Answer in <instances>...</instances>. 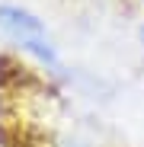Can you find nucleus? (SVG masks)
Segmentation results:
<instances>
[{"label":"nucleus","mask_w":144,"mask_h":147,"mask_svg":"<svg viewBox=\"0 0 144 147\" xmlns=\"http://www.w3.org/2000/svg\"><path fill=\"white\" fill-rule=\"evenodd\" d=\"M0 29L10 32L19 45H26L29 51H35L42 61H55V48H51V38H48L45 26L26 10L19 7H0Z\"/></svg>","instance_id":"f257e3e1"}]
</instances>
